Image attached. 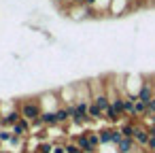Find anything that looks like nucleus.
Segmentation results:
<instances>
[{
    "instance_id": "nucleus-1",
    "label": "nucleus",
    "mask_w": 155,
    "mask_h": 153,
    "mask_svg": "<svg viewBox=\"0 0 155 153\" xmlns=\"http://www.w3.org/2000/svg\"><path fill=\"white\" fill-rule=\"evenodd\" d=\"M19 115H21V119L34 123V121L41 119V115H43V106H41L38 100H26V102L21 104V108H19Z\"/></svg>"
},
{
    "instance_id": "nucleus-2",
    "label": "nucleus",
    "mask_w": 155,
    "mask_h": 153,
    "mask_svg": "<svg viewBox=\"0 0 155 153\" xmlns=\"http://www.w3.org/2000/svg\"><path fill=\"white\" fill-rule=\"evenodd\" d=\"M149 138H151V134H149V128H144V125L136 123V132H134V142H136L138 147L147 149V145H149Z\"/></svg>"
},
{
    "instance_id": "nucleus-3",
    "label": "nucleus",
    "mask_w": 155,
    "mask_h": 153,
    "mask_svg": "<svg viewBox=\"0 0 155 153\" xmlns=\"http://www.w3.org/2000/svg\"><path fill=\"white\" fill-rule=\"evenodd\" d=\"M138 100H142L144 104L147 102H151L153 98H155V83H144L142 87H140V91H138V96H136Z\"/></svg>"
},
{
    "instance_id": "nucleus-4",
    "label": "nucleus",
    "mask_w": 155,
    "mask_h": 153,
    "mask_svg": "<svg viewBox=\"0 0 155 153\" xmlns=\"http://www.w3.org/2000/svg\"><path fill=\"white\" fill-rule=\"evenodd\" d=\"M136 149H138V145L134 142V138H125V136L117 145V153H136Z\"/></svg>"
},
{
    "instance_id": "nucleus-5",
    "label": "nucleus",
    "mask_w": 155,
    "mask_h": 153,
    "mask_svg": "<svg viewBox=\"0 0 155 153\" xmlns=\"http://www.w3.org/2000/svg\"><path fill=\"white\" fill-rule=\"evenodd\" d=\"M134 106H136V96H123V115L134 117Z\"/></svg>"
},
{
    "instance_id": "nucleus-6",
    "label": "nucleus",
    "mask_w": 155,
    "mask_h": 153,
    "mask_svg": "<svg viewBox=\"0 0 155 153\" xmlns=\"http://www.w3.org/2000/svg\"><path fill=\"white\" fill-rule=\"evenodd\" d=\"M94 104H98L104 113L108 111V106H110V98H108V94L104 91V94H98V96H94V100H91Z\"/></svg>"
},
{
    "instance_id": "nucleus-7",
    "label": "nucleus",
    "mask_w": 155,
    "mask_h": 153,
    "mask_svg": "<svg viewBox=\"0 0 155 153\" xmlns=\"http://www.w3.org/2000/svg\"><path fill=\"white\" fill-rule=\"evenodd\" d=\"M89 119L91 121H100V119H104V111L98 106V104H89Z\"/></svg>"
},
{
    "instance_id": "nucleus-8",
    "label": "nucleus",
    "mask_w": 155,
    "mask_h": 153,
    "mask_svg": "<svg viewBox=\"0 0 155 153\" xmlns=\"http://www.w3.org/2000/svg\"><path fill=\"white\" fill-rule=\"evenodd\" d=\"M98 134H100V145H113V134H115V130L104 128V130H100Z\"/></svg>"
},
{
    "instance_id": "nucleus-9",
    "label": "nucleus",
    "mask_w": 155,
    "mask_h": 153,
    "mask_svg": "<svg viewBox=\"0 0 155 153\" xmlns=\"http://www.w3.org/2000/svg\"><path fill=\"white\" fill-rule=\"evenodd\" d=\"M119 130H121V134H123L125 138H134L136 123H134V121H130V123H123V125H119Z\"/></svg>"
},
{
    "instance_id": "nucleus-10",
    "label": "nucleus",
    "mask_w": 155,
    "mask_h": 153,
    "mask_svg": "<svg viewBox=\"0 0 155 153\" xmlns=\"http://www.w3.org/2000/svg\"><path fill=\"white\" fill-rule=\"evenodd\" d=\"M51 151H53V142H41L34 153H51Z\"/></svg>"
},
{
    "instance_id": "nucleus-11",
    "label": "nucleus",
    "mask_w": 155,
    "mask_h": 153,
    "mask_svg": "<svg viewBox=\"0 0 155 153\" xmlns=\"http://www.w3.org/2000/svg\"><path fill=\"white\" fill-rule=\"evenodd\" d=\"M66 151H68V153H83V151H81V147H79L77 142H72V140H70V142H66Z\"/></svg>"
},
{
    "instance_id": "nucleus-12",
    "label": "nucleus",
    "mask_w": 155,
    "mask_h": 153,
    "mask_svg": "<svg viewBox=\"0 0 155 153\" xmlns=\"http://www.w3.org/2000/svg\"><path fill=\"white\" fill-rule=\"evenodd\" d=\"M147 115H155V98L151 100V102H147ZM144 115V117H147Z\"/></svg>"
},
{
    "instance_id": "nucleus-13",
    "label": "nucleus",
    "mask_w": 155,
    "mask_h": 153,
    "mask_svg": "<svg viewBox=\"0 0 155 153\" xmlns=\"http://www.w3.org/2000/svg\"><path fill=\"white\" fill-rule=\"evenodd\" d=\"M147 121H149V128L155 125V115H147Z\"/></svg>"
},
{
    "instance_id": "nucleus-14",
    "label": "nucleus",
    "mask_w": 155,
    "mask_h": 153,
    "mask_svg": "<svg viewBox=\"0 0 155 153\" xmlns=\"http://www.w3.org/2000/svg\"><path fill=\"white\" fill-rule=\"evenodd\" d=\"M96 2H98V0H83V2H81V5H85V7H94Z\"/></svg>"
},
{
    "instance_id": "nucleus-15",
    "label": "nucleus",
    "mask_w": 155,
    "mask_h": 153,
    "mask_svg": "<svg viewBox=\"0 0 155 153\" xmlns=\"http://www.w3.org/2000/svg\"><path fill=\"white\" fill-rule=\"evenodd\" d=\"M72 2H74V5H81V2H83V0H72Z\"/></svg>"
},
{
    "instance_id": "nucleus-16",
    "label": "nucleus",
    "mask_w": 155,
    "mask_h": 153,
    "mask_svg": "<svg viewBox=\"0 0 155 153\" xmlns=\"http://www.w3.org/2000/svg\"><path fill=\"white\" fill-rule=\"evenodd\" d=\"M0 125H2V113H0Z\"/></svg>"
},
{
    "instance_id": "nucleus-17",
    "label": "nucleus",
    "mask_w": 155,
    "mask_h": 153,
    "mask_svg": "<svg viewBox=\"0 0 155 153\" xmlns=\"http://www.w3.org/2000/svg\"><path fill=\"white\" fill-rule=\"evenodd\" d=\"M0 153H5V151H0Z\"/></svg>"
}]
</instances>
